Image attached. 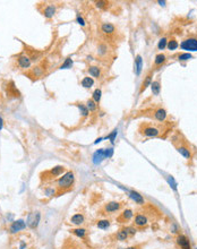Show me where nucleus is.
Instances as JSON below:
<instances>
[{"label":"nucleus","instance_id":"37998d69","mask_svg":"<svg viewBox=\"0 0 197 249\" xmlns=\"http://www.w3.org/2000/svg\"><path fill=\"white\" fill-rule=\"evenodd\" d=\"M172 232H173V233L177 232V225H176V224H172Z\"/></svg>","mask_w":197,"mask_h":249},{"label":"nucleus","instance_id":"7ed1b4c3","mask_svg":"<svg viewBox=\"0 0 197 249\" xmlns=\"http://www.w3.org/2000/svg\"><path fill=\"white\" fill-rule=\"evenodd\" d=\"M180 48H181V50L188 51V52H195V51H197V39H195V37L186 39L181 42Z\"/></svg>","mask_w":197,"mask_h":249},{"label":"nucleus","instance_id":"a878e982","mask_svg":"<svg viewBox=\"0 0 197 249\" xmlns=\"http://www.w3.org/2000/svg\"><path fill=\"white\" fill-rule=\"evenodd\" d=\"M108 53V47H106V44L104 43H100L97 45V54L100 57H104Z\"/></svg>","mask_w":197,"mask_h":249},{"label":"nucleus","instance_id":"39448f33","mask_svg":"<svg viewBox=\"0 0 197 249\" xmlns=\"http://www.w3.org/2000/svg\"><path fill=\"white\" fill-rule=\"evenodd\" d=\"M122 207V204L119 202H109L106 203L103 207V211L106 212V214H115L116 212L120 211Z\"/></svg>","mask_w":197,"mask_h":249},{"label":"nucleus","instance_id":"49530a36","mask_svg":"<svg viewBox=\"0 0 197 249\" xmlns=\"http://www.w3.org/2000/svg\"><path fill=\"white\" fill-rule=\"evenodd\" d=\"M159 3L161 6H166V1H159Z\"/></svg>","mask_w":197,"mask_h":249},{"label":"nucleus","instance_id":"a211bd4d","mask_svg":"<svg viewBox=\"0 0 197 249\" xmlns=\"http://www.w3.org/2000/svg\"><path fill=\"white\" fill-rule=\"evenodd\" d=\"M70 222H72L73 224H75V225H78V227H81L82 224L85 222V216L83 214H75L73 215L72 218H70Z\"/></svg>","mask_w":197,"mask_h":249},{"label":"nucleus","instance_id":"7c9ffc66","mask_svg":"<svg viewBox=\"0 0 197 249\" xmlns=\"http://www.w3.org/2000/svg\"><path fill=\"white\" fill-rule=\"evenodd\" d=\"M86 106H87L88 111H91V112L96 111V109H97V104L94 102L93 99L87 100V101H86Z\"/></svg>","mask_w":197,"mask_h":249},{"label":"nucleus","instance_id":"58836bf2","mask_svg":"<svg viewBox=\"0 0 197 249\" xmlns=\"http://www.w3.org/2000/svg\"><path fill=\"white\" fill-rule=\"evenodd\" d=\"M117 134H118V130L117 129H115V130L111 133L110 135H108L106 136V138H109L110 139V142H111V144H115V139H116V136H117Z\"/></svg>","mask_w":197,"mask_h":249},{"label":"nucleus","instance_id":"412c9836","mask_svg":"<svg viewBox=\"0 0 197 249\" xmlns=\"http://www.w3.org/2000/svg\"><path fill=\"white\" fill-rule=\"evenodd\" d=\"M94 84V79L90 76H86V77L83 78V81H82V86L85 87V88H90L92 87Z\"/></svg>","mask_w":197,"mask_h":249},{"label":"nucleus","instance_id":"ddd939ff","mask_svg":"<svg viewBox=\"0 0 197 249\" xmlns=\"http://www.w3.org/2000/svg\"><path fill=\"white\" fill-rule=\"evenodd\" d=\"M101 31L106 35H111L115 33L116 27H115V25L111 24V23H103V24L101 25Z\"/></svg>","mask_w":197,"mask_h":249},{"label":"nucleus","instance_id":"4468645a","mask_svg":"<svg viewBox=\"0 0 197 249\" xmlns=\"http://www.w3.org/2000/svg\"><path fill=\"white\" fill-rule=\"evenodd\" d=\"M104 160V148L97 149L93 155V162L94 164H100L101 162Z\"/></svg>","mask_w":197,"mask_h":249},{"label":"nucleus","instance_id":"ea45409f","mask_svg":"<svg viewBox=\"0 0 197 249\" xmlns=\"http://www.w3.org/2000/svg\"><path fill=\"white\" fill-rule=\"evenodd\" d=\"M95 6H96L97 8L103 9V8L108 7V2H106V1H96V2H95Z\"/></svg>","mask_w":197,"mask_h":249},{"label":"nucleus","instance_id":"5701e85b","mask_svg":"<svg viewBox=\"0 0 197 249\" xmlns=\"http://www.w3.org/2000/svg\"><path fill=\"white\" fill-rule=\"evenodd\" d=\"M151 88H152V93H153L154 95H159L160 91H161V84H160V82L159 81L152 82V84H151Z\"/></svg>","mask_w":197,"mask_h":249},{"label":"nucleus","instance_id":"9d476101","mask_svg":"<svg viewBox=\"0 0 197 249\" xmlns=\"http://www.w3.org/2000/svg\"><path fill=\"white\" fill-rule=\"evenodd\" d=\"M147 218L145 216L144 214H137L135 216V220H134V224L136 225L137 228H144L147 225Z\"/></svg>","mask_w":197,"mask_h":249},{"label":"nucleus","instance_id":"09e8293b","mask_svg":"<svg viewBox=\"0 0 197 249\" xmlns=\"http://www.w3.org/2000/svg\"><path fill=\"white\" fill-rule=\"evenodd\" d=\"M24 247H25V243H22V245H21V249H23Z\"/></svg>","mask_w":197,"mask_h":249},{"label":"nucleus","instance_id":"2f4dec72","mask_svg":"<svg viewBox=\"0 0 197 249\" xmlns=\"http://www.w3.org/2000/svg\"><path fill=\"white\" fill-rule=\"evenodd\" d=\"M96 225L99 229L106 230V229H108V228L110 227V221L109 220H100V221H97Z\"/></svg>","mask_w":197,"mask_h":249},{"label":"nucleus","instance_id":"79ce46f5","mask_svg":"<svg viewBox=\"0 0 197 249\" xmlns=\"http://www.w3.org/2000/svg\"><path fill=\"white\" fill-rule=\"evenodd\" d=\"M126 230H127V232H128L129 236H134V234L136 233V231H137L134 227H127V228H126Z\"/></svg>","mask_w":197,"mask_h":249},{"label":"nucleus","instance_id":"2eb2a0df","mask_svg":"<svg viewBox=\"0 0 197 249\" xmlns=\"http://www.w3.org/2000/svg\"><path fill=\"white\" fill-rule=\"evenodd\" d=\"M142 69H143V59H142L141 54H137L136 59H135V74L139 76L142 73Z\"/></svg>","mask_w":197,"mask_h":249},{"label":"nucleus","instance_id":"f03ea898","mask_svg":"<svg viewBox=\"0 0 197 249\" xmlns=\"http://www.w3.org/2000/svg\"><path fill=\"white\" fill-rule=\"evenodd\" d=\"M63 172H65V168H63V165H58V167H54V168H52L51 170H49V171H47L45 173L42 174V176H45V177H42V178H43L44 180H52L54 178L63 174Z\"/></svg>","mask_w":197,"mask_h":249},{"label":"nucleus","instance_id":"b1692460","mask_svg":"<svg viewBox=\"0 0 197 249\" xmlns=\"http://www.w3.org/2000/svg\"><path fill=\"white\" fill-rule=\"evenodd\" d=\"M167 60V57L164 53H159V54H157V57H155V60H154V65L155 66H161L163 65L164 62H166Z\"/></svg>","mask_w":197,"mask_h":249},{"label":"nucleus","instance_id":"f3484780","mask_svg":"<svg viewBox=\"0 0 197 249\" xmlns=\"http://www.w3.org/2000/svg\"><path fill=\"white\" fill-rule=\"evenodd\" d=\"M154 118L157 119V121H164L167 119V111L162 108H159L154 111Z\"/></svg>","mask_w":197,"mask_h":249},{"label":"nucleus","instance_id":"6e6552de","mask_svg":"<svg viewBox=\"0 0 197 249\" xmlns=\"http://www.w3.org/2000/svg\"><path fill=\"white\" fill-rule=\"evenodd\" d=\"M17 62H18V66L21 68L26 69L31 66V58L26 56V54H22V56H19L17 58Z\"/></svg>","mask_w":197,"mask_h":249},{"label":"nucleus","instance_id":"a19ab883","mask_svg":"<svg viewBox=\"0 0 197 249\" xmlns=\"http://www.w3.org/2000/svg\"><path fill=\"white\" fill-rule=\"evenodd\" d=\"M76 21H77V23H78L81 26H85V21H84V18L82 17L79 14H77V16H76Z\"/></svg>","mask_w":197,"mask_h":249},{"label":"nucleus","instance_id":"a18cd8bd","mask_svg":"<svg viewBox=\"0 0 197 249\" xmlns=\"http://www.w3.org/2000/svg\"><path fill=\"white\" fill-rule=\"evenodd\" d=\"M2 129V119L0 118V130Z\"/></svg>","mask_w":197,"mask_h":249},{"label":"nucleus","instance_id":"1a4fd4ad","mask_svg":"<svg viewBox=\"0 0 197 249\" xmlns=\"http://www.w3.org/2000/svg\"><path fill=\"white\" fill-rule=\"evenodd\" d=\"M129 196H130V198L134 200L136 204H138V205H144L145 204V200H144V197L142 196L141 194L137 193V191H135V190H129Z\"/></svg>","mask_w":197,"mask_h":249},{"label":"nucleus","instance_id":"f257e3e1","mask_svg":"<svg viewBox=\"0 0 197 249\" xmlns=\"http://www.w3.org/2000/svg\"><path fill=\"white\" fill-rule=\"evenodd\" d=\"M75 182V176L73 171H67L63 174V177H60L57 181V188L61 191H67L73 187Z\"/></svg>","mask_w":197,"mask_h":249},{"label":"nucleus","instance_id":"473e14b6","mask_svg":"<svg viewBox=\"0 0 197 249\" xmlns=\"http://www.w3.org/2000/svg\"><path fill=\"white\" fill-rule=\"evenodd\" d=\"M72 67H73V59L67 58L63 65L60 66V69H69V68H72Z\"/></svg>","mask_w":197,"mask_h":249},{"label":"nucleus","instance_id":"423d86ee","mask_svg":"<svg viewBox=\"0 0 197 249\" xmlns=\"http://www.w3.org/2000/svg\"><path fill=\"white\" fill-rule=\"evenodd\" d=\"M41 218V214L39 212H35V213H30L27 218V225L32 229H34L39 225V222H40Z\"/></svg>","mask_w":197,"mask_h":249},{"label":"nucleus","instance_id":"bb28decb","mask_svg":"<svg viewBox=\"0 0 197 249\" xmlns=\"http://www.w3.org/2000/svg\"><path fill=\"white\" fill-rule=\"evenodd\" d=\"M77 106H78L79 112H81V115H82V117L86 118V117L88 115V113H90V111H88L86 104H83V103H78V104H77Z\"/></svg>","mask_w":197,"mask_h":249},{"label":"nucleus","instance_id":"f8f14e48","mask_svg":"<svg viewBox=\"0 0 197 249\" xmlns=\"http://www.w3.org/2000/svg\"><path fill=\"white\" fill-rule=\"evenodd\" d=\"M134 216V213H133V211L129 209H125V211H122V213L120 214V216L118 218V221L121 222V223H124V222H128L129 220H131V218Z\"/></svg>","mask_w":197,"mask_h":249},{"label":"nucleus","instance_id":"20e7f679","mask_svg":"<svg viewBox=\"0 0 197 249\" xmlns=\"http://www.w3.org/2000/svg\"><path fill=\"white\" fill-rule=\"evenodd\" d=\"M141 134L145 137H157L160 135V129L151 125H145L141 128Z\"/></svg>","mask_w":197,"mask_h":249},{"label":"nucleus","instance_id":"6ab92c4d","mask_svg":"<svg viewBox=\"0 0 197 249\" xmlns=\"http://www.w3.org/2000/svg\"><path fill=\"white\" fill-rule=\"evenodd\" d=\"M87 72H88V74H90V76H92V77H95V78L101 77V68L97 67V66H91V67H88Z\"/></svg>","mask_w":197,"mask_h":249},{"label":"nucleus","instance_id":"8fccbe9b","mask_svg":"<svg viewBox=\"0 0 197 249\" xmlns=\"http://www.w3.org/2000/svg\"><path fill=\"white\" fill-rule=\"evenodd\" d=\"M70 249H77V248H70Z\"/></svg>","mask_w":197,"mask_h":249},{"label":"nucleus","instance_id":"0eeeda50","mask_svg":"<svg viewBox=\"0 0 197 249\" xmlns=\"http://www.w3.org/2000/svg\"><path fill=\"white\" fill-rule=\"evenodd\" d=\"M26 228V223L23 220H17V221H14L10 225V233H16L18 231L23 230Z\"/></svg>","mask_w":197,"mask_h":249},{"label":"nucleus","instance_id":"393cba45","mask_svg":"<svg viewBox=\"0 0 197 249\" xmlns=\"http://www.w3.org/2000/svg\"><path fill=\"white\" fill-rule=\"evenodd\" d=\"M128 237H129V234H128V232H127V230H126V228L120 229L119 232L117 233V238H118V240H120V241H125Z\"/></svg>","mask_w":197,"mask_h":249},{"label":"nucleus","instance_id":"f704fd0d","mask_svg":"<svg viewBox=\"0 0 197 249\" xmlns=\"http://www.w3.org/2000/svg\"><path fill=\"white\" fill-rule=\"evenodd\" d=\"M167 44H168V40H167V37H162V39L159 41V43H157V49H159V50H164L167 48Z\"/></svg>","mask_w":197,"mask_h":249},{"label":"nucleus","instance_id":"c9c22d12","mask_svg":"<svg viewBox=\"0 0 197 249\" xmlns=\"http://www.w3.org/2000/svg\"><path fill=\"white\" fill-rule=\"evenodd\" d=\"M178 59L179 61H187V60L191 59V54L190 53H182V54H179Z\"/></svg>","mask_w":197,"mask_h":249},{"label":"nucleus","instance_id":"de8ad7c7","mask_svg":"<svg viewBox=\"0 0 197 249\" xmlns=\"http://www.w3.org/2000/svg\"><path fill=\"white\" fill-rule=\"evenodd\" d=\"M126 249H137V247H128V248H126Z\"/></svg>","mask_w":197,"mask_h":249},{"label":"nucleus","instance_id":"c03bdc74","mask_svg":"<svg viewBox=\"0 0 197 249\" xmlns=\"http://www.w3.org/2000/svg\"><path fill=\"white\" fill-rule=\"evenodd\" d=\"M102 139H103V138H97V139H96V140H95V143H94V144H97V143H100V142H101V140H102Z\"/></svg>","mask_w":197,"mask_h":249},{"label":"nucleus","instance_id":"72a5a7b5","mask_svg":"<svg viewBox=\"0 0 197 249\" xmlns=\"http://www.w3.org/2000/svg\"><path fill=\"white\" fill-rule=\"evenodd\" d=\"M44 194H45V196H48V197H52L57 194V189L56 188H52V187H49V188H45Z\"/></svg>","mask_w":197,"mask_h":249},{"label":"nucleus","instance_id":"c756f323","mask_svg":"<svg viewBox=\"0 0 197 249\" xmlns=\"http://www.w3.org/2000/svg\"><path fill=\"white\" fill-rule=\"evenodd\" d=\"M101 96H102V91L100 88H96V90L93 92V101L96 104H99L101 101Z\"/></svg>","mask_w":197,"mask_h":249},{"label":"nucleus","instance_id":"dca6fc26","mask_svg":"<svg viewBox=\"0 0 197 249\" xmlns=\"http://www.w3.org/2000/svg\"><path fill=\"white\" fill-rule=\"evenodd\" d=\"M177 149H178V152L184 156L185 159H187V160L191 159V152H190V149H189V147H187L186 145H180V146L177 147Z\"/></svg>","mask_w":197,"mask_h":249},{"label":"nucleus","instance_id":"9b49d317","mask_svg":"<svg viewBox=\"0 0 197 249\" xmlns=\"http://www.w3.org/2000/svg\"><path fill=\"white\" fill-rule=\"evenodd\" d=\"M177 243L181 247L182 249H190V243H189V240L186 236L184 234H179L177 237Z\"/></svg>","mask_w":197,"mask_h":249},{"label":"nucleus","instance_id":"c85d7f7f","mask_svg":"<svg viewBox=\"0 0 197 249\" xmlns=\"http://www.w3.org/2000/svg\"><path fill=\"white\" fill-rule=\"evenodd\" d=\"M151 84H152V76H151V75H148V76L146 77V79H145V81L143 82V84H142V87H141L139 93H143V92L146 90L147 87L151 86Z\"/></svg>","mask_w":197,"mask_h":249},{"label":"nucleus","instance_id":"4be33fe9","mask_svg":"<svg viewBox=\"0 0 197 249\" xmlns=\"http://www.w3.org/2000/svg\"><path fill=\"white\" fill-rule=\"evenodd\" d=\"M72 232L75 234V236L78 237V238H82V239H84L85 237H86V232H87V231L85 230L84 228H77V229H73Z\"/></svg>","mask_w":197,"mask_h":249},{"label":"nucleus","instance_id":"e433bc0d","mask_svg":"<svg viewBox=\"0 0 197 249\" xmlns=\"http://www.w3.org/2000/svg\"><path fill=\"white\" fill-rule=\"evenodd\" d=\"M168 182H169L170 187H171L172 189L175 190V191H177V184H176V181H175V179H173V177L169 176V177H168Z\"/></svg>","mask_w":197,"mask_h":249},{"label":"nucleus","instance_id":"aec40b11","mask_svg":"<svg viewBox=\"0 0 197 249\" xmlns=\"http://www.w3.org/2000/svg\"><path fill=\"white\" fill-rule=\"evenodd\" d=\"M56 14V7L54 6H47L44 9V16L47 18H52Z\"/></svg>","mask_w":197,"mask_h":249},{"label":"nucleus","instance_id":"cd10ccee","mask_svg":"<svg viewBox=\"0 0 197 249\" xmlns=\"http://www.w3.org/2000/svg\"><path fill=\"white\" fill-rule=\"evenodd\" d=\"M167 48L170 50V51H175L179 48V43L177 42L176 39H171L170 41H168V44H167Z\"/></svg>","mask_w":197,"mask_h":249},{"label":"nucleus","instance_id":"4c0bfd02","mask_svg":"<svg viewBox=\"0 0 197 249\" xmlns=\"http://www.w3.org/2000/svg\"><path fill=\"white\" fill-rule=\"evenodd\" d=\"M112 155H113L112 147H110V148H104V159H110Z\"/></svg>","mask_w":197,"mask_h":249}]
</instances>
